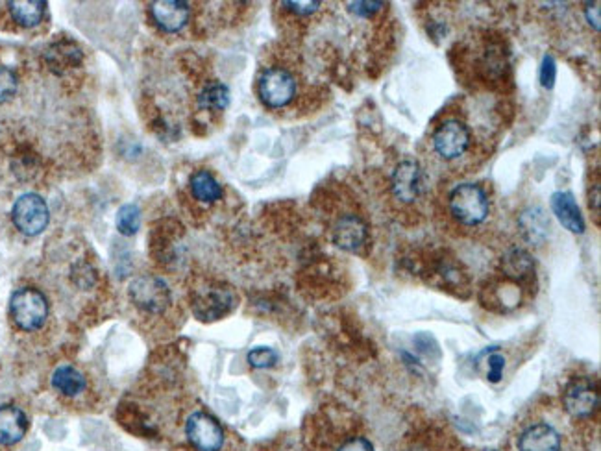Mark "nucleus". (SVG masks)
Segmentation results:
<instances>
[{
	"mask_svg": "<svg viewBox=\"0 0 601 451\" xmlns=\"http://www.w3.org/2000/svg\"><path fill=\"white\" fill-rule=\"evenodd\" d=\"M10 315L23 331L43 328L48 319V302L44 294L34 287L17 289L10 299Z\"/></svg>",
	"mask_w": 601,
	"mask_h": 451,
	"instance_id": "nucleus-1",
	"label": "nucleus"
},
{
	"mask_svg": "<svg viewBox=\"0 0 601 451\" xmlns=\"http://www.w3.org/2000/svg\"><path fill=\"white\" fill-rule=\"evenodd\" d=\"M449 211L461 224L478 226L488 217V196L479 185L463 183L449 194Z\"/></svg>",
	"mask_w": 601,
	"mask_h": 451,
	"instance_id": "nucleus-2",
	"label": "nucleus"
},
{
	"mask_svg": "<svg viewBox=\"0 0 601 451\" xmlns=\"http://www.w3.org/2000/svg\"><path fill=\"white\" fill-rule=\"evenodd\" d=\"M237 304L233 289L226 285H208L198 289L192 296V313L198 320L212 322L226 317Z\"/></svg>",
	"mask_w": 601,
	"mask_h": 451,
	"instance_id": "nucleus-3",
	"label": "nucleus"
},
{
	"mask_svg": "<svg viewBox=\"0 0 601 451\" xmlns=\"http://www.w3.org/2000/svg\"><path fill=\"white\" fill-rule=\"evenodd\" d=\"M132 302L146 313H163L171 306V289L158 276H139L130 283Z\"/></svg>",
	"mask_w": 601,
	"mask_h": 451,
	"instance_id": "nucleus-4",
	"label": "nucleus"
},
{
	"mask_svg": "<svg viewBox=\"0 0 601 451\" xmlns=\"http://www.w3.org/2000/svg\"><path fill=\"white\" fill-rule=\"evenodd\" d=\"M12 221L21 233L34 237L44 231V228L48 226L50 211L46 202L39 194L26 192L15 200L12 210Z\"/></svg>",
	"mask_w": 601,
	"mask_h": 451,
	"instance_id": "nucleus-5",
	"label": "nucleus"
},
{
	"mask_svg": "<svg viewBox=\"0 0 601 451\" xmlns=\"http://www.w3.org/2000/svg\"><path fill=\"white\" fill-rule=\"evenodd\" d=\"M296 94V82L292 74L285 69L272 67L267 69L260 78V96L269 108L287 106Z\"/></svg>",
	"mask_w": 601,
	"mask_h": 451,
	"instance_id": "nucleus-6",
	"label": "nucleus"
},
{
	"mask_svg": "<svg viewBox=\"0 0 601 451\" xmlns=\"http://www.w3.org/2000/svg\"><path fill=\"white\" fill-rule=\"evenodd\" d=\"M470 146V132L459 121H446L433 133V148L442 160H458Z\"/></svg>",
	"mask_w": 601,
	"mask_h": 451,
	"instance_id": "nucleus-7",
	"label": "nucleus"
},
{
	"mask_svg": "<svg viewBox=\"0 0 601 451\" xmlns=\"http://www.w3.org/2000/svg\"><path fill=\"white\" fill-rule=\"evenodd\" d=\"M185 435L198 451H219L224 444L221 424L208 413H194L185 424Z\"/></svg>",
	"mask_w": 601,
	"mask_h": 451,
	"instance_id": "nucleus-8",
	"label": "nucleus"
},
{
	"mask_svg": "<svg viewBox=\"0 0 601 451\" xmlns=\"http://www.w3.org/2000/svg\"><path fill=\"white\" fill-rule=\"evenodd\" d=\"M424 187V174L419 163L415 162H402L399 163L390 180L392 194L404 204H413L420 196Z\"/></svg>",
	"mask_w": 601,
	"mask_h": 451,
	"instance_id": "nucleus-9",
	"label": "nucleus"
},
{
	"mask_svg": "<svg viewBox=\"0 0 601 451\" xmlns=\"http://www.w3.org/2000/svg\"><path fill=\"white\" fill-rule=\"evenodd\" d=\"M599 404V394L590 379H574L565 392V407L576 418L590 417Z\"/></svg>",
	"mask_w": 601,
	"mask_h": 451,
	"instance_id": "nucleus-10",
	"label": "nucleus"
},
{
	"mask_svg": "<svg viewBox=\"0 0 601 451\" xmlns=\"http://www.w3.org/2000/svg\"><path fill=\"white\" fill-rule=\"evenodd\" d=\"M367 224L356 215H344L333 228V242L346 252H356L367 240Z\"/></svg>",
	"mask_w": 601,
	"mask_h": 451,
	"instance_id": "nucleus-11",
	"label": "nucleus"
},
{
	"mask_svg": "<svg viewBox=\"0 0 601 451\" xmlns=\"http://www.w3.org/2000/svg\"><path fill=\"white\" fill-rule=\"evenodd\" d=\"M549 204H552L556 217L568 231L572 233L585 231V221L572 192H563V191L554 192L552 198H549Z\"/></svg>",
	"mask_w": 601,
	"mask_h": 451,
	"instance_id": "nucleus-12",
	"label": "nucleus"
},
{
	"mask_svg": "<svg viewBox=\"0 0 601 451\" xmlns=\"http://www.w3.org/2000/svg\"><path fill=\"white\" fill-rule=\"evenodd\" d=\"M153 17L165 32H178L189 21V5L182 0H160L153 5Z\"/></svg>",
	"mask_w": 601,
	"mask_h": 451,
	"instance_id": "nucleus-13",
	"label": "nucleus"
},
{
	"mask_svg": "<svg viewBox=\"0 0 601 451\" xmlns=\"http://www.w3.org/2000/svg\"><path fill=\"white\" fill-rule=\"evenodd\" d=\"M520 451H561V436L559 433L547 424H537L527 427L520 440Z\"/></svg>",
	"mask_w": 601,
	"mask_h": 451,
	"instance_id": "nucleus-14",
	"label": "nucleus"
},
{
	"mask_svg": "<svg viewBox=\"0 0 601 451\" xmlns=\"http://www.w3.org/2000/svg\"><path fill=\"white\" fill-rule=\"evenodd\" d=\"M28 431V418L23 409L15 406L0 407V444L12 446L23 440Z\"/></svg>",
	"mask_w": 601,
	"mask_h": 451,
	"instance_id": "nucleus-15",
	"label": "nucleus"
},
{
	"mask_svg": "<svg viewBox=\"0 0 601 451\" xmlns=\"http://www.w3.org/2000/svg\"><path fill=\"white\" fill-rule=\"evenodd\" d=\"M191 192L196 200L204 204H213L217 200H221L222 196V187L221 183L215 180V176L208 171H196L191 176Z\"/></svg>",
	"mask_w": 601,
	"mask_h": 451,
	"instance_id": "nucleus-16",
	"label": "nucleus"
},
{
	"mask_svg": "<svg viewBox=\"0 0 601 451\" xmlns=\"http://www.w3.org/2000/svg\"><path fill=\"white\" fill-rule=\"evenodd\" d=\"M520 228H522L524 237L529 242L540 244L542 240H546V237L549 233V219L546 217V213L540 208H531L522 213Z\"/></svg>",
	"mask_w": 601,
	"mask_h": 451,
	"instance_id": "nucleus-17",
	"label": "nucleus"
},
{
	"mask_svg": "<svg viewBox=\"0 0 601 451\" xmlns=\"http://www.w3.org/2000/svg\"><path fill=\"white\" fill-rule=\"evenodd\" d=\"M8 6L15 23H19L25 28H32L39 25L46 10L44 0H15V3H10Z\"/></svg>",
	"mask_w": 601,
	"mask_h": 451,
	"instance_id": "nucleus-18",
	"label": "nucleus"
},
{
	"mask_svg": "<svg viewBox=\"0 0 601 451\" xmlns=\"http://www.w3.org/2000/svg\"><path fill=\"white\" fill-rule=\"evenodd\" d=\"M53 387L64 396H78L85 388V377L74 367L64 365L53 374Z\"/></svg>",
	"mask_w": 601,
	"mask_h": 451,
	"instance_id": "nucleus-19",
	"label": "nucleus"
},
{
	"mask_svg": "<svg viewBox=\"0 0 601 451\" xmlns=\"http://www.w3.org/2000/svg\"><path fill=\"white\" fill-rule=\"evenodd\" d=\"M46 60L50 65H53V69L60 71V69L78 65L82 60V53H80V48L73 43H58L48 50Z\"/></svg>",
	"mask_w": 601,
	"mask_h": 451,
	"instance_id": "nucleus-20",
	"label": "nucleus"
},
{
	"mask_svg": "<svg viewBox=\"0 0 601 451\" xmlns=\"http://www.w3.org/2000/svg\"><path fill=\"white\" fill-rule=\"evenodd\" d=\"M230 104V89L224 83H210L198 96V106L202 110H226Z\"/></svg>",
	"mask_w": 601,
	"mask_h": 451,
	"instance_id": "nucleus-21",
	"label": "nucleus"
},
{
	"mask_svg": "<svg viewBox=\"0 0 601 451\" xmlns=\"http://www.w3.org/2000/svg\"><path fill=\"white\" fill-rule=\"evenodd\" d=\"M504 269H506L507 276H511L515 279H524L533 272V260L529 258L527 252H524V250L515 248L506 256Z\"/></svg>",
	"mask_w": 601,
	"mask_h": 451,
	"instance_id": "nucleus-22",
	"label": "nucleus"
},
{
	"mask_svg": "<svg viewBox=\"0 0 601 451\" xmlns=\"http://www.w3.org/2000/svg\"><path fill=\"white\" fill-rule=\"evenodd\" d=\"M115 224H117V230L123 235H133V233H137V230L141 226V211H139V208L135 204H124L117 211Z\"/></svg>",
	"mask_w": 601,
	"mask_h": 451,
	"instance_id": "nucleus-23",
	"label": "nucleus"
},
{
	"mask_svg": "<svg viewBox=\"0 0 601 451\" xmlns=\"http://www.w3.org/2000/svg\"><path fill=\"white\" fill-rule=\"evenodd\" d=\"M280 356L272 348H254L250 349L248 363L254 368H272L278 363Z\"/></svg>",
	"mask_w": 601,
	"mask_h": 451,
	"instance_id": "nucleus-24",
	"label": "nucleus"
},
{
	"mask_svg": "<svg viewBox=\"0 0 601 451\" xmlns=\"http://www.w3.org/2000/svg\"><path fill=\"white\" fill-rule=\"evenodd\" d=\"M556 80H557V64L554 56L546 54L540 64V85L544 89H554Z\"/></svg>",
	"mask_w": 601,
	"mask_h": 451,
	"instance_id": "nucleus-25",
	"label": "nucleus"
},
{
	"mask_svg": "<svg viewBox=\"0 0 601 451\" xmlns=\"http://www.w3.org/2000/svg\"><path fill=\"white\" fill-rule=\"evenodd\" d=\"M17 76L10 67L0 65V100H8L17 91Z\"/></svg>",
	"mask_w": 601,
	"mask_h": 451,
	"instance_id": "nucleus-26",
	"label": "nucleus"
},
{
	"mask_svg": "<svg viewBox=\"0 0 601 451\" xmlns=\"http://www.w3.org/2000/svg\"><path fill=\"white\" fill-rule=\"evenodd\" d=\"M504 368H506V358L504 356H499V354L488 356V374H487V377H488L490 383H498L499 379H502Z\"/></svg>",
	"mask_w": 601,
	"mask_h": 451,
	"instance_id": "nucleus-27",
	"label": "nucleus"
},
{
	"mask_svg": "<svg viewBox=\"0 0 601 451\" xmlns=\"http://www.w3.org/2000/svg\"><path fill=\"white\" fill-rule=\"evenodd\" d=\"M348 6H350V12L356 14V15L370 17L372 14H376L378 10H381L385 5L383 3H352V5H348Z\"/></svg>",
	"mask_w": 601,
	"mask_h": 451,
	"instance_id": "nucleus-28",
	"label": "nucleus"
},
{
	"mask_svg": "<svg viewBox=\"0 0 601 451\" xmlns=\"http://www.w3.org/2000/svg\"><path fill=\"white\" fill-rule=\"evenodd\" d=\"M339 451H374V446L370 440L356 436V438H350L348 442H344Z\"/></svg>",
	"mask_w": 601,
	"mask_h": 451,
	"instance_id": "nucleus-29",
	"label": "nucleus"
},
{
	"mask_svg": "<svg viewBox=\"0 0 601 451\" xmlns=\"http://www.w3.org/2000/svg\"><path fill=\"white\" fill-rule=\"evenodd\" d=\"M586 8H585V15H586V21H588V25L590 26H594V30H599V23H601V5L597 3V0H596V3H586L585 5Z\"/></svg>",
	"mask_w": 601,
	"mask_h": 451,
	"instance_id": "nucleus-30",
	"label": "nucleus"
},
{
	"mask_svg": "<svg viewBox=\"0 0 601 451\" xmlns=\"http://www.w3.org/2000/svg\"><path fill=\"white\" fill-rule=\"evenodd\" d=\"M291 12L300 15H310L320 8V3H283Z\"/></svg>",
	"mask_w": 601,
	"mask_h": 451,
	"instance_id": "nucleus-31",
	"label": "nucleus"
},
{
	"mask_svg": "<svg viewBox=\"0 0 601 451\" xmlns=\"http://www.w3.org/2000/svg\"><path fill=\"white\" fill-rule=\"evenodd\" d=\"M487 451H496V449H487Z\"/></svg>",
	"mask_w": 601,
	"mask_h": 451,
	"instance_id": "nucleus-32",
	"label": "nucleus"
}]
</instances>
